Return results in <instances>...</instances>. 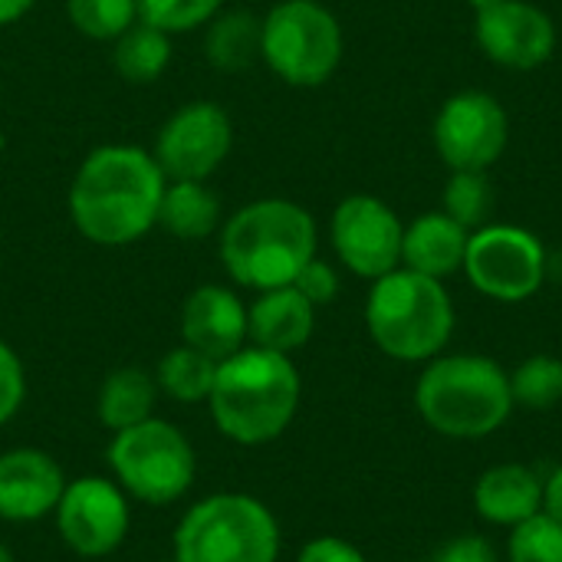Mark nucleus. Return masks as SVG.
<instances>
[{"label":"nucleus","instance_id":"f257e3e1","mask_svg":"<svg viewBox=\"0 0 562 562\" xmlns=\"http://www.w3.org/2000/svg\"><path fill=\"white\" fill-rule=\"evenodd\" d=\"M161 194L165 175L151 155L109 145L82 161L69 188V214L92 244L122 247L158 221Z\"/></svg>","mask_w":562,"mask_h":562},{"label":"nucleus","instance_id":"f03ea898","mask_svg":"<svg viewBox=\"0 0 562 562\" xmlns=\"http://www.w3.org/2000/svg\"><path fill=\"white\" fill-rule=\"evenodd\" d=\"M217 428L237 445H263L286 431L300 405V372L283 352L240 349L217 362L211 389Z\"/></svg>","mask_w":562,"mask_h":562},{"label":"nucleus","instance_id":"7ed1b4c3","mask_svg":"<svg viewBox=\"0 0 562 562\" xmlns=\"http://www.w3.org/2000/svg\"><path fill=\"white\" fill-rule=\"evenodd\" d=\"M221 257L227 273L244 286H290L316 257V224L293 201H254L227 221Z\"/></svg>","mask_w":562,"mask_h":562},{"label":"nucleus","instance_id":"20e7f679","mask_svg":"<svg viewBox=\"0 0 562 562\" xmlns=\"http://www.w3.org/2000/svg\"><path fill=\"white\" fill-rule=\"evenodd\" d=\"M415 405L425 425L445 438H487L504 428L514 412L510 375L487 356H441L422 372Z\"/></svg>","mask_w":562,"mask_h":562},{"label":"nucleus","instance_id":"39448f33","mask_svg":"<svg viewBox=\"0 0 562 562\" xmlns=\"http://www.w3.org/2000/svg\"><path fill=\"white\" fill-rule=\"evenodd\" d=\"M366 323L385 356L398 362H431L451 339L454 306L441 280L398 267L375 280Z\"/></svg>","mask_w":562,"mask_h":562},{"label":"nucleus","instance_id":"423d86ee","mask_svg":"<svg viewBox=\"0 0 562 562\" xmlns=\"http://www.w3.org/2000/svg\"><path fill=\"white\" fill-rule=\"evenodd\" d=\"M280 527L244 494H217L188 510L175 533L178 562H277Z\"/></svg>","mask_w":562,"mask_h":562},{"label":"nucleus","instance_id":"0eeeda50","mask_svg":"<svg viewBox=\"0 0 562 562\" xmlns=\"http://www.w3.org/2000/svg\"><path fill=\"white\" fill-rule=\"evenodd\" d=\"M263 59L290 86H323L342 59L339 20L316 0H283L263 20Z\"/></svg>","mask_w":562,"mask_h":562},{"label":"nucleus","instance_id":"6e6552de","mask_svg":"<svg viewBox=\"0 0 562 562\" xmlns=\"http://www.w3.org/2000/svg\"><path fill=\"white\" fill-rule=\"evenodd\" d=\"M115 477L145 504H171L194 481V451L168 422H142L115 431L109 448Z\"/></svg>","mask_w":562,"mask_h":562},{"label":"nucleus","instance_id":"1a4fd4ad","mask_svg":"<svg viewBox=\"0 0 562 562\" xmlns=\"http://www.w3.org/2000/svg\"><path fill=\"white\" fill-rule=\"evenodd\" d=\"M464 273L477 293L501 303H524L547 280V250L524 227L487 224L468 240Z\"/></svg>","mask_w":562,"mask_h":562},{"label":"nucleus","instance_id":"9d476101","mask_svg":"<svg viewBox=\"0 0 562 562\" xmlns=\"http://www.w3.org/2000/svg\"><path fill=\"white\" fill-rule=\"evenodd\" d=\"M431 135L451 171H487L507 148L510 119L494 95L468 89L441 105Z\"/></svg>","mask_w":562,"mask_h":562},{"label":"nucleus","instance_id":"9b49d317","mask_svg":"<svg viewBox=\"0 0 562 562\" xmlns=\"http://www.w3.org/2000/svg\"><path fill=\"white\" fill-rule=\"evenodd\" d=\"M402 240L405 224L385 201L372 194H352L333 214V247L339 260L366 280L398 270Z\"/></svg>","mask_w":562,"mask_h":562},{"label":"nucleus","instance_id":"f8f14e48","mask_svg":"<svg viewBox=\"0 0 562 562\" xmlns=\"http://www.w3.org/2000/svg\"><path fill=\"white\" fill-rule=\"evenodd\" d=\"M474 36L487 59L507 69H537L557 49V26L547 10L527 0H471Z\"/></svg>","mask_w":562,"mask_h":562},{"label":"nucleus","instance_id":"ddd939ff","mask_svg":"<svg viewBox=\"0 0 562 562\" xmlns=\"http://www.w3.org/2000/svg\"><path fill=\"white\" fill-rule=\"evenodd\" d=\"M231 142L234 132L227 112L214 102H191L165 122L155 161L161 175L175 181H204L227 158Z\"/></svg>","mask_w":562,"mask_h":562},{"label":"nucleus","instance_id":"4468645a","mask_svg":"<svg viewBox=\"0 0 562 562\" xmlns=\"http://www.w3.org/2000/svg\"><path fill=\"white\" fill-rule=\"evenodd\" d=\"M56 510L66 547L82 557H105L128 533L125 497L115 484L102 477H82L76 484H66Z\"/></svg>","mask_w":562,"mask_h":562},{"label":"nucleus","instance_id":"2eb2a0df","mask_svg":"<svg viewBox=\"0 0 562 562\" xmlns=\"http://www.w3.org/2000/svg\"><path fill=\"white\" fill-rule=\"evenodd\" d=\"M66 491L63 471L43 451L20 448L0 454V517L3 520H40Z\"/></svg>","mask_w":562,"mask_h":562},{"label":"nucleus","instance_id":"dca6fc26","mask_svg":"<svg viewBox=\"0 0 562 562\" xmlns=\"http://www.w3.org/2000/svg\"><path fill=\"white\" fill-rule=\"evenodd\" d=\"M184 346L204 352L214 362L240 352L247 339V310L224 286H201L188 296L181 313Z\"/></svg>","mask_w":562,"mask_h":562},{"label":"nucleus","instance_id":"f3484780","mask_svg":"<svg viewBox=\"0 0 562 562\" xmlns=\"http://www.w3.org/2000/svg\"><path fill=\"white\" fill-rule=\"evenodd\" d=\"M316 306L290 283L277 290H263V296L247 313V336L254 346L290 356L293 349L306 346L316 326Z\"/></svg>","mask_w":562,"mask_h":562},{"label":"nucleus","instance_id":"a211bd4d","mask_svg":"<svg viewBox=\"0 0 562 562\" xmlns=\"http://www.w3.org/2000/svg\"><path fill=\"white\" fill-rule=\"evenodd\" d=\"M468 240H471L468 227H461L451 214L445 211L422 214L405 227L402 263L415 273L445 280L464 267Z\"/></svg>","mask_w":562,"mask_h":562},{"label":"nucleus","instance_id":"6ab92c4d","mask_svg":"<svg viewBox=\"0 0 562 562\" xmlns=\"http://www.w3.org/2000/svg\"><path fill=\"white\" fill-rule=\"evenodd\" d=\"M474 507L487 524L520 527L543 510V481L524 464H497L481 474Z\"/></svg>","mask_w":562,"mask_h":562},{"label":"nucleus","instance_id":"aec40b11","mask_svg":"<svg viewBox=\"0 0 562 562\" xmlns=\"http://www.w3.org/2000/svg\"><path fill=\"white\" fill-rule=\"evenodd\" d=\"M204 53L224 72L247 69L257 56H263V20H257L247 10L224 13L221 20L211 23Z\"/></svg>","mask_w":562,"mask_h":562},{"label":"nucleus","instance_id":"412c9836","mask_svg":"<svg viewBox=\"0 0 562 562\" xmlns=\"http://www.w3.org/2000/svg\"><path fill=\"white\" fill-rule=\"evenodd\" d=\"M217 198L201 181H175L161 194L158 221L181 240H201L217 224Z\"/></svg>","mask_w":562,"mask_h":562},{"label":"nucleus","instance_id":"4be33fe9","mask_svg":"<svg viewBox=\"0 0 562 562\" xmlns=\"http://www.w3.org/2000/svg\"><path fill=\"white\" fill-rule=\"evenodd\" d=\"M155 405V382L142 369H119L105 379L99 392V418L112 428H132L151 418Z\"/></svg>","mask_w":562,"mask_h":562},{"label":"nucleus","instance_id":"5701e85b","mask_svg":"<svg viewBox=\"0 0 562 562\" xmlns=\"http://www.w3.org/2000/svg\"><path fill=\"white\" fill-rule=\"evenodd\" d=\"M168 59H171V43L168 33H161L158 26L138 23L119 36L115 69L125 82H155L165 72Z\"/></svg>","mask_w":562,"mask_h":562},{"label":"nucleus","instance_id":"b1692460","mask_svg":"<svg viewBox=\"0 0 562 562\" xmlns=\"http://www.w3.org/2000/svg\"><path fill=\"white\" fill-rule=\"evenodd\" d=\"M214 379H217V362L207 359L204 352L191 349V346H181V349H171L161 366H158V382L161 389L178 398V402H201L211 395L214 389Z\"/></svg>","mask_w":562,"mask_h":562},{"label":"nucleus","instance_id":"393cba45","mask_svg":"<svg viewBox=\"0 0 562 562\" xmlns=\"http://www.w3.org/2000/svg\"><path fill=\"white\" fill-rule=\"evenodd\" d=\"M514 405L530 412H550L562 402V359L557 356H530L510 375Z\"/></svg>","mask_w":562,"mask_h":562},{"label":"nucleus","instance_id":"a878e982","mask_svg":"<svg viewBox=\"0 0 562 562\" xmlns=\"http://www.w3.org/2000/svg\"><path fill=\"white\" fill-rule=\"evenodd\" d=\"M66 10L79 33L92 40H119L132 26L138 3L135 0H66Z\"/></svg>","mask_w":562,"mask_h":562},{"label":"nucleus","instance_id":"bb28decb","mask_svg":"<svg viewBox=\"0 0 562 562\" xmlns=\"http://www.w3.org/2000/svg\"><path fill=\"white\" fill-rule=\"evenodd\" d=\"M491 211V184L484 171H454L445 188V214L461 227H481Z\"/></svg>","mask_w":562,"mask_h":562},{"label":"nucleus","instance_id":"cd10ccee","mask_svg":"<svg viewBox=\"0 0 562 562\" xmlns=\"http://www.w3.org/2000/svg\"><path fill=\"white\" fill-rule=\"evenodd\" d=\"M510 562H562V527L550 514H537L514 527Z\"/></svg>","mask_w":562,"mask_h":562},{"label":"nucleus","instance_id":"c85d7f7f","mask_svg":"<svg viewBox=\"0 0 562 562\" xmlns=\"http://www.w3.org/2000/svg\"><path fill=\"white\" fill-rule=\"evenodd\" d=\"M138 16L148 26H158L161 33L194 30L221 7V0H135Z\"/></svg>","mask_w":562,"mask_h":562},{"label":"nucleus","instance_id":"c756f323","mask_svg":"<svg viewBox=\"0 0 562 562\" xmlns=\"http://www.w3.org/2000/svg\"><path fill=\"white\" fill-rule=\"evenodd\" d=\"M293 286H296L313 306H323V303H329V300L339 293V277H336V270H333L329 263H323V260L313 257V260L296 273Z\"/></svg>","mask_w":562,"mask_h":562},{"label":"nucleus","instance_id":"7c9ffc66","mask_svg":"<svg viewBox=\"0 0 562 562\" xmlns=\"http://www.w3.org/2000/svg\"><path fill=\"white\" fill-rule=\"evenodd\" d=\"M23 402V366L7 342H0V425L13 418Z\"/></svg>","mask_w":562,"mask_h":562},{"label":"nucleus","instance_id":"2f4dec72","mask_svg":"<svg viewBox=\"0 0 562 562\" xmlns=\"http://www.w3.org/2000/svg\"><path fill=\"white\" fill-rule=\"evenodd\" d=\"M431 562H497V553L484 537L468 533V537H458L448 547H441Z\"/></svg>","mask_w":562,"mask_h":562},{"label":"nucleus","instance_id":"473e14b6","mask_svg":"<svg viewBox=\"0 0 562 562\" xmlns=\"http://www.w3.org/2000/svg\"><path fill=\"white\" fill-rule=\"evenodd\" d=\"M296 562H366V557L339 537H319L303 547Z\"/></svg>","mask_w":562,"mask_h":562},{"label":"nucleus","instance_id":"72a5a7b5","mask_svg":"<svg viewBox=\"0 0 562 562\" xmlns=\"http://www.w3.org/2000/svg\"><path fill=\"white\" fill-rule=\"evenodd\" d=\"M543 514H550L562 527V468H557L553 477L543 484Z\"/></svg>","mask_w":562,"mask_h":562},{"label":"nucleus","instance_id":"f704fd0d","mask_svg":"<svg viewBox=\"0 0 562 562\" xmlns=\"http://www.w3.org/2000/svg\"><path fill=\"white\" fill-rule=\"evenodd\" d=\"M30 7H33V0H0V23L20 20Z\"/></svg>","mask_w":562,"mask_h":562},{"label":"nucleus","instance_id":"c9c22d12","mask_svg":"<svg viewBox=\"0 0 562 562\" xmlns=\"http://www.w3.org/2000/svg\"><path fill=\"white\" fill-rule=\"evenodd\" d=\"M0 562H13V557L7 553V547H0Z\"/></svg>","mask_w":562,"mask_h":562},{"label":"nucleus","instance_id":"e433bc0d","mask_svg":"<svg viewBox=\"0 0 562 562\" xmlns=\"http://www.w3.org/2000/svg\"><path fill=\"white\" fill-rule=\"evenodd\" d=\"M175 562H178V560H175Z\"/></svg>","mask_w":562,"mask_h":562}]
</instances>
